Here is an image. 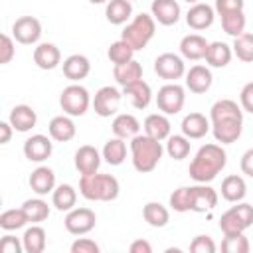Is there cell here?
<instances>
[{
	"label": "cell",
	"mask_w": 253,
	"mask_h": 253,
	"mask_svg": "<svg viewBox=\"0 0 253 253\" xmlns=\"http://www.w3.org/2000/svg\"><path fill=\"white\" fill-rule=\"evenodd\" d=\"M170 208L174 211H180V213L190 211V190H188V186H182V188H178L170 194Z\"/></svg>",
	"instance_id": "obj_44"
},
{
	"label": "cell",
	"mask_w": 253,
	"mask_h": 253,
	"mask_svg": "<svg viewBox=\"0 0 253 253\" xmlns=\"http://www.w3.org/2000/svg\"><path fill=\"white\" fill-rule=\"evenodd\" d=\"M142 128H144V134H148L150 138L162 142V140H166L170 136L172 125L168 121V115H164V113H152V115H148L144 119Z\"/></svg>",
	"instance_id": "obj_25"
},
{
	"label": "cell",
	"mask_w": 253,
	"mask_h": 253,
	"mask_svg": "<svg viewBox=\"0 0 253 253\" xmlns=\"http://www.w3.org/2000/svg\"><path fill=\"white\" fill-rule=\"evenodd\" d=\"M34 63L40 67V69H55L59 63H61V51L55 43H49V42H43V43H38L34 47Z\"/></svg>",
	"instance_id": "obj_21"
},
{
	"label": "cell",
	"mask_w": 253,
	"mask_h": 253,
	"mask_svg": "<svg viewBox=\"0 0 253 253\" xmlns=\"http://www.w3.org/2000/svg\"><path fill=\"white\" fill-rule=\"evenodd\" d=\"M121 184L113 174H89L79 180V194L89 202H113L119 198Z\"/></svg>",
	"instance_id": "obj_4"
},
{
	"label": "cell",
	"mask_w": 253,
	"mask_h": 253,
	"mask_svg": "<svg viewBox=\"0 0 253 253\" xmlns=\"http://www.w3.org/2000/svg\"><path fill=\"white\" fill-rule=\"evenodd\" d=\"M192 253H215V243L210 235H196L190 243Z\"/></svg>",
	"instance_id": "obj_46"
},
{
	"label": "cell",
	"mask_w": 253,
	"mask_h": 253,
	"mask_svg": "<svg viewBox=\"0 0 253 253\" xmlns=\"http://www.w3.org/2000/svg\"><path fill=\"white\" fill-rule=\"evenodd\" d=\"M227 164V152L221 148V144L210 142L200 146L196 156L190 162V178L198 184H210L211 180L217 178V174L225 168Z\"/></svg>",
	"instance_id": "obj_2"
},
{
	"label": "cell",
	"mask_w": 253,
	"mask_h": 253,
	"mask_svg": "<svg viewBox=\"0 0 253 253\" xmlns=\"http://www.w3.org/2000/svg\"><path fill=\"white\" fill-rule=\"evenodd\" d=\"M180 128H182V134L184 136H188L190 140H198V138H204L211 130V123L202 113H188L182 119Z\"/></svg>",
	"instance_id": "obj_18"
},
{
	"label": "cell",
	"mask_w": 253,
	"mask_h": 253,
	"mask_svg": "<svg viewBox=\"0 0 253 253\" xmlns=\"http://www.w3.org/2000/svg\"><path fill=\"white\" fill-rule=\"evenodd\" d=\"M107 22L113 26H123L132 16V2L130 0H109L105 6Z\"/></svg>",
	"instance_id": "obj_30"
},
{
	"label": "cell",
	"mask_w": 253,
	"mask_h": 253,
	"mask_svg": "<svg viewBox=\"0 0 253 253\" xmlns=\"http://www.w3.org/2000/svg\"><path fill=\"white\" fill-rule=\"evenodd\" d=\"M150 14L160 26H174L180 20V4L176 0H152Z\"/></svg>",
	"instance_id": "obj_17"
},
{
	"label": "cell",
	"mask_w": 253,
	"mask_h": 253,
	"mask_svg": "<svg viewBox=\"0 0 253 253\" xmlns=\"http://www.w3.org/2000/svg\"><path fill=\"white\" fill-rule=\"evenodd\" d=\"M12 38L22 45H34L42 38V24L34 16H22L12 24Z\"/></svg>",
	"instance_id": "obj_11"
},
{
	"label": "cell",
	"mask_w": 253,
	"mask_h": 253,
	"mask_svg": "<svg viewBox=\"0 0 253 253\" xmlns=\"http://www.w3.org/2000/svg\"><path fill=\"white\" fill-rule=\"evenodd\" d=\"M77 204V190L71 184H59L51 192V206L57 211H69Z\"/></svg>",
	"instance_id": "obj_32"
},
{
	"label": "cell",
	"mask_w": 253,
	"mask_h": 253,
	"mask_svg": "<svg viewBox=\"0 0 253 253\" xmlns=\"http://www.w3.org/2000/svg\"><path fill=\"white\" fill-rule=\"evenodd\" d=\"M107 57L111 59L113 65H121V63H126L130 59H134V49L125 42V40H117L109 45L107 49Z\"/></svg>",
	"instance_id": "obj_41"
},
{
	"label": "cell",
	"mask_w": 253,
	"mask_h": 253,
	"mask_svg": "<svg viewBox=\"0 0 253 253\" xmlns=\"http://www.w3.org/2000/svg\"><path fill=\"white\" fill-rule=\"evenodd\" d=\"M69 251H71V253H99L101 247H99L93 239H89V237H77V239L71 243Z\"/></svg>",
	"instance_id": "obj_47"
},
{
	"label": "cell",
	"mask_w": 253,
	"mask_h": 253,
	"mask_svg": "<svg viewBox=\"0 0 253 253\" xmlns=\"http://www.w3.org/2000/svg\"><path fill=\"white\" fill-rule=\"evenodd\" d=\"M22 243H24V251L26 253H42L47 245V235L45 229L40 223H32V227H28L22 235Z\"/></svg>",
	"instance_id": "obj_33"
},
{
	"label": "cell",
	"mask_w": 253,
	"mask_h": 253,
	"mask_svg": "<svg viewBox=\"0 0 253 253\" xmlns=\"http://www.w3.org/2000/svg\"><path fill=\"white\" fill-rule=\"evenodd\" d=\"M47 132H49V136L55 142H69L75 136L77 126L73 123V117H69V115H57V117H53L49 121Z\"/></svg>",
	"instance_id": "obj_24"
},
{
	"label": "cell",
	"mask_w": 253,
	"mask_h": 253,
	"mask_svg": "<svg viewBox=\"0 0 253 253\" xmlns=\"http://www.w3.org/2000/svg\"><path fill=\"white\" fill-rule=\"evenodd\" d=\"M219 18H221V28H223V32H225L227 36L237 38V36H241V34L245 32V24H247V20H245L243 10L227 12V14L219 16Z\"/></svg>",
	"instance_id": "obj_39"
},
{
	"label": "cell",
	"mask_w": 253,
	"mask_h": 253,
	"mask_svg": "<svg viewBox=\"0 0 253 253\" xmlns=\"http://www.w3.org/2000/svg\"><path fill=\"white\" fill-rule=\"evenodd\" d=\"M208 47H210V42L204 36H200V34H188L180 42V53H182V57L184 59H192V61L206 59Z\"/></svg>",
	"instance_id": "obj_19"
},
{
	"label": "cell",
	"mask_w": 253,
	"mask_h": 253,
	"mask_svg": "<svg viewBox=\"0 0 253 253\" xmlns=\"http://www.w3.org/2000/svg\"><path fill=\"white\" fill-rule=\"evenodd\" d=\"M154 32H156V20L152 18V14L142 12L125 26V30L121 32V40H125L134 51H140L154 38Z\"/></svg>",
	"instance_id": "obj_5"
},
{
	"label": "cell",
	"mask_w": 253,
	"mask_h": 253,
	"mask_svg": "<svg viewBox=\"0 0 253 253\" xmlns=\"http://www.w3.org/2000/svg\"><path fill=\"white\" fill-rule=\"evenodd\" d=\"M10 125L14 126V130L18 132H28L36 126L38 123V115L36 111L30 107V105H16L12 111H10V117H8Z\"/></svg>",
	"instance_id": "obj_27"
},
{
	"label": "cell",
	"mask_w": 253,
	"mask_h": 253,
	"mask_svg": "<svg viewBox=\"0 0 253 253\" xmlns=\"http://www.w3.org/2000/svg\"><path fill=\"white\" fill-rule=\"evenodd\" d=\"M140 123H138V119L134 117V115H130V113H121V115H117L115 119H113V125H111V130H113V134L115 136H119V138H134L138 132H140Z\"/></svg>",
	"instance_id": "obj_28"
},
{
	"label": "cell",
	"mask_w": 253,
	"mask_h": 253,
	"mask_svg": "<svg viewBox=\"0 0 253 253\" xmlns=\"http://www.w3.org/2000/svg\"><path fill=\"white\" fill-rule=\"evenodd\" d=\"M53 138L45 134H32L24 142V156L30 162H45L53 152Z\"/></svg>",
	"instance_id": "obj_14"
},
{
	"label": "cell",
	"mask_w": 253,
	"mask_h": 253,
	"mask_svg": "<svg viewBox=\"0 0 253 253\" xmlns=\"http://www.w3.org/2000/svg\"><path fill=\"white\" fill-rule=\"evenodd\" d=\"M233 57V49L231 45H227L225 42H210L208 53H206V63L210 67H225Z\"/></svg>",
	"instance_id": "obj_34"
},
{
	"label": "cell",
	"mask_w": 253,
	"mask_h": 253,
	"mask_svg": "<svg viewBox=\"0 0 253 253\" xmlns=\"http://www.w3.org/2000/svg\"><path fill=\"white\" fill-rule=\"evenodd\" d=\"M154 73H156L160 79L176 81V79H180V77L186 75L184 59H182L178 53H172V51L160 53V55L154 59Z\"/></svg>",
	"instance_id": "obj_10"
},
{
	"label": "cell",
	"mask_w": 253,
	"mask_h": 253,
	"mask_svg": "<svg viewBox=\"0 0 253 253\" xmlns=\"http://www.w3.org/2000/svg\"><path fill=\"white\" fill-rule=\"evenodd\" d=\"M245 196H247V184H245L243 176L229 174V176L223 178V182H221V198L225 202L237 204V202H243Z\"/></svg>",
	"instance_id": "obj_29"
},
{
	"label": "cell",
	"mask_w": 253,
	"mask_h": 253,
	"mask_svg": "<svg viewBox=\"0 0 253 253\" xmlns=\"http://www.w3.org/2000/svg\"><path fill=\"white\" fill-rule=\"evenodd\" d=\"M239 168H241V172L245 176L253 178V148H249V150L243 152V156L239 160Z\"/></svg>",
	"instance_id": "obj_51"
},
{
	"label": "cell",
	"mask_w": 253,
	"mask_h": 253,
	"mask_svg": "<svg viewBox=\"0 0 253 253\" xmlns=\"http://www.w3.org/2000/svg\"><path fill=\"white\" fill-rule=\"evenodd\" d=\"M63 225L71 235H85V233L95 229L97 215L91 208H73V210L67 211V215L63 219Z\"/></svg>",
	"instance_id": "obj_9"
},
{
	"label": "cell",
	"mask_w": 253,
	"mask_h": 253,
	"mask_svg": "<svg viewBox=\"0 0 253 253\" xmlns=\"http://www.w3.org/2000/svg\"><path fill=\"white\" fill-rule=\"evenodd\" d=\"M233 55L243 63H253V34L243 32L241 36L233 38Z\"/></svg>",
	"instance_id": "obj_40"
},
{
	"label": "cell",
	"mask_w": 253,
	"mask_h": 253,
	"mask_svg": "<svg viewBox=\"0 0 253 253\" xmlns=\"http://www.w3.org/2000/svg\"><path fill=\"white\" fill-rule=\"evenodd\" d=\"M184 103H186V91L176 81L162 85L156 93V107L164 115H178Z\"/></svg>",
	"instance_id": "obj_8"
},
{
	"label": "cell",
	"mask_w": 253,
	"mask_h": 253,
	"mask_svg": "<svg viewBox=\"0 0 253 253\" xmlns=\"http://www.w3.org/2000/svg\"><path fill=\"white\" fill-rule=\"evenodd\" d=\"M32 192H36L38 196H47L55 190V172L49 166H38L28 180Z\"/></svg>",
	"instance_id": "obj_22"
},
{
	"label": "cell",
	"mask_w": 253,
	"mask_h": 253,
	"mask_svg": "<svg viewBox=\"0 0 253 253\" xmlns=\"http://www.w3.org/2000/svg\"><path fill=\"white\" fill-rule=\"evenodd\" d=\"M89 2H91V4H107L109 0H89Z\"/></svg>",
	"instance_id": "obj_54"
},
{
	"label": "cell",
	"mask_w": 253,
	"mask_h": 253,
	"mask_svg": "<svg viewBox=\"0 0 253 253\" xmlns=\"http://www.w3.org/2000/svg\"><path fill=\"white\" fill-rule=\"evenodd\" d=\"M239 103H241V109L245 113H251L253 115V81L245 83L241 93H239Z\"/></svg>",
	"instance_id": "obj_50"
},
{
	"label": "cell",
	"mask_w": 253,
	"mask_h": 253,
	"mask_svg": "<svg viewBox=\"0 0 253 253\" xmlns=\"http://www.w3.org/2000/svg\"><path fill=\"white\" fill-rule=\"evenodd\" d=\"M251 225H253V206L245 202H237V206H231L219 217V229L223 235L243 233Z\"/></svg>",
	"instance_id": "obj_6"
},
{
	"label": "cell",
	"mask_w": 253,
	"mask_h": 253,
	"mask_svg": "<svg viewBox=\"0 0 253 253\" xmlns=\"http://www.w3.org/2000/svg\"><path fill=\"white\" fill-rule=\"evenodd\" d=\"M61 67H63V75L73 83H79L81 79H85L91 73V61L81 53H73V55L65 57Z\"/></svg>",
	"instance_id": "obj_23"
},
{
	"label": "cell",
	"mask_w": 253,
	"mask_h": 253,
	"mask_svg": "<svg viewBox=\"0 0 253 253\" xmlns=\"http://www.w3.org/2000/svg\"><path fill=\"white\" fill-rule=\"evenodd\" d=\"M210 123L215 142L233 144L243 132V109L231 99H219L210 109Z\"/></svg>",
	"instance_id": "obj_1"
},
{
	"label": "cell",
	"mask_w": 253,
	"mask_h": 253,
	"mask_svg": "<svg viewBox=\"0 0 253 253\" xmlns=\"http://www.w3.org/2000/svg\"><path fill=\"white\" fill-rule=\"evenodd\" d=\"M121 99H123V93H121L117 87L105 85V87H101V89L95 93L91 105H93V109H95V113H97L99 117H111V115H115V113L119 111Z\"/></svg>",
	"instance_id": "obj_12"
},
{
	"label": "cell",
	"mask_w": 253,
	"mask_h": 253,
	"mask_svg": "<svg viewBox=\"0 0 253 253\" xmlns=\"http://www.w3.org/2000/svg\"><path fill=\"white\" fill-rule=\"evenodd\" d=\"M101 154H103V158H105L107 164H111V166H121V164L125 162V158H126V142H125V138H119V136L109 138V140L105 142Z\"/></svg>",
	"instance_id": "obj_35"
},
{
	"label": "cell",
	"mask_w": 253,
	"mask_h": 253,
	"mask_svg": "<svg viewBox=\"0 0 253 253\" xmlns=\"http://www.w3.org/2000/svg\"><path fill=\"white\" fill-rule=\"evenodd\" d=\"M14 55H16V43H14V40L8 34H2L0 36V63L2 65L10 63L14 59Z\"/></svg>",
	"instance_id": "obj_45"
},
{
	"label": "cell",
	"mask_w": 253,
	"mask_h": 253,
	"mask_svg": "<svg viewBox=\"0 0 253 253\" xmlns=\"http://www.w3.org/2000/svg\"><path fill=\"white\" fill-rule=\"evenodd\" d=\"M190 190V211L204 213L211 211L217 206V192L208 184H196L188 186Z\"/></svg>",
	"instance_id": "obj_13"
},
{
	"label": "cell",
	"mask_w": 253,
	"mask_h": 253,
	"mask_svg": "<svg viewBox=\"0 0 253 253\" xmlns=\"http://www.w3.org/2000/svg\"><path fill=\"white\" fill-rule=\"evenodd\" d=\"M130 2H132V0H130Z\"/></svg>",
	"instance_id": "obj_56"
},
{
	"label": "cell",
	"mask_w": 253,
	"mask_h": 253,
	"mask_svg": "<svg viewBox=\"0 0 253 253\" xmlns=\"http://www.w3.org/2000/svg\"><path fill=\"white\" fill-rule=\"evenodd\" d=\"M184 2H188V4H196V2H200V0H184Z\"/></svg>",
	"instance_id": "obj_55"
},
{
	"label": "cell",
	"mask_w": 253,
	"mask_h": 253,
	"mask_svg": "<svg viewBox=\"0 0 253 253\" xmlns=\"http://www.w3.org/2000/svg\"><path fill=\"white\" fill-rule=\"evenodd\" d=\"M249 249H251V245H249V241L243 233L223 235L221 251H225V253H249Z\"/></svg>",
	"instance_id": "obj_43"
},
{
	"label": "cell",
	"mask_w": 253,
	"mask_h": 253,
	"mask_svg": "<svg viewBox=\"0 0 253 253\" xmlns=\"http://www.w3.org/2000/svg\"><path fill=\"white\" fill-rule=\"evenodd\" d=\"M245 0H215L213 8L217 16H223L227 12H235V10H243Z\"/></svg>",
	"instance_id": "obj_49"
},
{
	"label": "cell",
	"mask_w": 253,
	"mask_h": 253,
	"mask_svg": "<svg viewBox=\"0 0 253 253\" xmlns=\"http://www.w3.org/2000/svg\"><path fill=\"white\" fill-rule=\"evenodd\" d=\"M123 95L130 101V105L134 109H146L152 101V89L146 81H134L126 87H123Z\"/></svg>",
	"instance_id": "obj_26"
},
{
	"label": "cell",
	"mask_w": 253,
	"mask_h": 253,
	"mask_svg": "<svg viewBox=\"0 0 253 253\" xmlns=\"http://www.w3.org/2000/svg\"><path fill=\"white\" fill-rule=\"evenodd\" d=\"M91 101L93 99H91L89 91L79 83L67 85L59 95V107L69 117H83L89 111Z\"/></svg>",
	"instance_id": "obj_7"
},
{
	"label": "cell",
	"mask_w": 253,
	"mask_h": 253,
	"mask_svg": "<svg viewBox=\"0 0 253 253\" xmlns=\"http://www.w3.org/2000/svg\"><path fill=\"white\" fill-rule=\"evenodd\" d=\"M211 83L213 75L208 65H192L190 71H186V87L196 95L206 93L211 87Z\"/></svg>",
	"instance_id": "obj_20"
},
{
	"label": "cell",
	"mask_w": 253,
	"mask_h": 253,
	"mask_svg": "<svg viewBox=\"0 0 253 253\" xmlns=\"http://www.w3.org/2000/svg\"><path fill=\"white\" fill-rule=\"evenodd\" d=\"M12 130H14V126L10 125V121H2V123H0V142H2V144H8V142H10Z\"/></svg>",
	"instance_id": "obj_53"
},
{
	"label": "cell",
	"mask_w": 253,
	"mask_h": 253,
	"mask_svg": "<svg viewBox=\"0 0 253 253\" xmlns=\"http://www.w3.org/2000/svg\"><path fill=\"white\" fill-rule=\"evenodd\" d=\"M142 217L150 227H164L170 221V211L160 202H148L142 208Z\"/></svg>",
	"instance_id": "obj_36"
},
{
	"label": "cell",
	"mask_w": 253,
	"mask_h": 253,
	"mask_svg": "<svg viewBox=\"0 0 253 253\" xmlns=\"http://www.w3.org/2000/svg\"><path fill=\"white\" fill-rule=\"evenodd\" d=\"M164 148L160 140H154L148 134H136L134 138H130V160L136 172L140 174L152 172L158 166Z\"/></svg>",
	"instance_id": "obj_3"
},
{
	"label": "cell",
	"mask_w": 253,
	"mask_h": 253,
	"mask_svg": "<svg viewBox=\"0 0 253 253\" xmlns=\"http://www.w3.org/2000/svg\"><path fill=\"white\" fill-rule=\"evenodd\" d=\"M30 223L24 208H12V210H6L0 213V227L4 231H16V229H22Z\"/></svg>",
	"instance_id": "obj_38"
},
{
	"label": "cell",
	"mask_w": 253,
	"mask_h": 253,
	"mask_svg": "<svg viewBox=\"0 0 253 253\" xmlns=\"http://www.w3.org/2000/svg\"><path fill=\"white\" fill-rule=\"evenodd\" d=\"M101 158H103V154H101L95 146H91V144H83V146L77 148L73 162H75V168H77V172H79L81 176H89V174L99 172Z\"/></svg>",
	"instance_id": "obj_15"
},
{
	"label": "cell",
	"mask_w": 253,
	"mask_h": 253,
	"mask_svg": "<svg viewBox=\"0 0 253 253\" xmlns=\"http://www.w3.org/2000/svg\"><path fill=\"white\" fill-rule=\"evenodd\" d=\"M22 208H24V211H26L30 223H42V221H45V219L49 217V206H47L45 200H42V196H40V198H30V200H26V202L22 204Z\"/></svg>",
	"instance_id": "obj_37"
},
{
	"label": "cell",
	"mask_w": 253,
	"mask_h": 253,
	"mask_svg": "<svg viewBox=\"0 0 253 253\" xmlns=\"http://www.w3.org/2000/svg\"><path fill=\"white\" fill-rule=\"evenodd\" d=\"M22 251H24L22 239L14 235H4L0 239V253H22Z\"/></svg>",
	"instance_id": "obj_48"
},
{
	"label": "cell",
	"mask_w": 253,
	"mask_h": 253,
	"mask_svg": "<svg viewBox=\"0 0 253 253\" xmlns=\"http://www.w3.org/2000/svg\"><path fill=\"white\" fill-rule=\"evenodd\" d=\"M113 77L121 87H126V85L142 79V65L136 59H130V61L121 63V65H115L113 67Z\"/></svg>",
	"instance_id": "obj_31"
},
{
	"label": "cell",
	"mask_w": 253,
	"mask_h": 253,
	"mask_svg": "<svg viewBox=\"0 0 253 253\" xmlns=\"http://www.w3.org/2000/svg\"><path fill=\"white\" fill-rule=\"evenodd\" d=\"M130 253H152V245L146 239H134L128 247Z\"/></svg>",
	"instance_id": "obj_52"
},
{
	"label": "cell",
	"mask_w": 253,
	"mask_h": 253,
	"mask_svg": "<svg viewBox=\"0 0 253 253\" xmlns=\"http://www.w3.org/2000/svg\"><path fill=\"white\" fill-rule=\"evenodd\" d=\"M166 152L174 160H184L190 154V138L184 134H170L166 138Z\"/></svg>",
	"instance_id": "obj_42"
},
{
	"label": "cell",
	"mask_w": 253,
	"mask_h": 253,
	"mask_svg": "<svg viewBox=\"0 0 253 253\" xmlns=\"http://www.w3.org/2000/svg\"><path fill=\"white\" fill-rule=\"evenodd\" d=\"M213 20H215V8L206 2H196L186 12V24L196 32L210 28L213 24Z\"/></svg>",
	"instance_id": "obj_16"
}]
</instances>
